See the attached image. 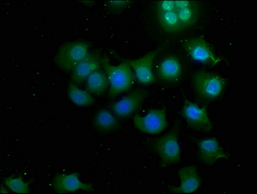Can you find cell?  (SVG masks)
Returning <instances> with one entry per match:
<instances>
[{
	"label": "cell",
	"instance_id": "cell-1",
	"mask_svg": "<svg viewBox=\"0 0 257 194\" xmlns=\"http://www.w3.org/2000/svg\"><path fill=\"white\" fill-rule=\"evenodd\" d=\"M203 13L201 2L194 0H161L155 2L153 14L164 33L177 35L197 24Z\"/></svg>",
	"mask_w": 257,
	"mask_h": 194
},
{
	"label": "cell",
	"instance_id": "cell-2",
	"mask_svg": "<svg viewBox=\"0 0 257 194\" xmlns=\"http://www.w3.org/2000/svg\"><path fill=\"white\" fill-rule=\"evenodd\" d=\"M121 60L122 62L117 65L110 64L105 58L101 60V65L109 80V96L111 99L128 91L136 78L130 64L125 59Z\"/></svg>",
	"mask_w": 257,
	"mask_h": 194
},
{
	"label": "cell",
	"instance_id": "cell-3",
	"mask_svg": "<svg viewBox=\"0 0 257 194\" xmlns=\"http://www.w3.org/2000/svg\"><path fill=\"white\" fill-rule=\"evenodd\" d=\"M89 47L87 42L80 40L65 43L58 49L54 60L58 68L69 73L89 55Z\"/></svg>",
	"mask_w": 257,
	"mask_h": 194
},
{
	"label": "cell",
	"instance_id": "cell-4",
	"mask_svg": "<svg viewBox=\"0 0 257 194\" xmlns=\"http://www.w3.org/2000/svg\"><path fill=\"white\" fill-rule=\"evenodd\" d=\"M151 145L161 158L162 164L170 166L177 164L181 158L179 143V123L176 122L172 129L163 136L153 140Z\"/></svg>",
	"mask_w": 257,
	"mask_h": 194
},
{
	"label": "cell",
	"instance_id": "cell-5",
	"mask_svg": "<svg viewBox=\"0 0 257 194\" xmlns=\"http://www.w3.org/2000/svg\"><path fill=\"white\" fill-rule=\"evenodd\" d=\"M194 91L202 100L214 101L222 93L225 80L222 76L211 72L199 70L193 74Z\"/></svg>",
	"mask_w": 257,
	"mask_h": 194
},
{
	"label": "cell",
	"instance_id": "cell-6",
	"mask_svg": "<svg viewBox=\"0 0 257 194\" xmlns=\"http://www.w3.org/2000/svg\"><path fill=\"white\" fill-rule=\"evenodd\" d=\"M182 47L189 57L195 62L216 66L222 58L214 53L210 45L202 37H192L182 40Z\"/></svg>",
	"mask_w": 257,
	"mask_h": 194
},
{
	"label": "cell",
	"instance_id": "cell-7",
	"mask_svg": "<svg viewBox=\"0 0 257 194\" xmlns=\"http://www.w3.org/2000/svg\"><path fill=\"white\" fill-rule=\"evenodd\" d=\"M182 116L189 127L198 132H209L213 130V122L209 118L206 107L185 99Z\"/></svg>",
	"mask_w": 257,
	"mask_h": 194
},
{
	"label": "cell",
	"instance_id": "cell-8",
	"mask_svg": "<svg viewBox=\"0 0 257 194\" xmlns=\"http://www.w3.org/2000/svg\"><path fill=\"white\" fill-rule=\"evenodd\" d=\"M135 127L144 134L158 135L168 127L166 108L150 110L145 116L136 115L134 118Z\"/></svg>",
	"mask_w": 257,
	"mask_h": 194
},
{
	"label": "cell",
	"instance_id": "cell-9",
	"mask_svg": "<svg viewBox=\"0 0 257 194\" xmlns=\"http://www.w3.org/2000/svg\"><path fill=\"white\" fill-rule=\"evenodd\" d=\"M162 49L163 46L160 47L137 59H125L132 67L135 78L139 83L148 85L156 82V77L153 73V63Z\"/></svg>",
	"mask_w": 257,
	"mask_h": 194
},
{
	"label": "cell",
	"instance_id": "cell-10",
	"mask_svg": "<svg viewBox=\"0 0 257 194\" xmlns=\"http://www.w3.org/2000/svg\"><path fill=\"white\" fill-rule=\"evenodd\" d=\"M148 94L145 89L135 90L128 95L112 104L110 107L112 112L119 118H127L141 107Z\"/></svg>",
	"mask_w": 257,
	"mask_h": 194
},
{
	"label": "cell",
	"instance_id": "cell-11",
	"mask_svg": "<svg viewBox=\"0 0 257 194\" xmlns=\"http://www.w3.org/2000/svg\"><path fill=\"white\" fill-rule=\"evenodd\" d=\"M52 186L57 193L75 192L79 190L91 192L94 190L91 184L82 182L78 173L75 172L56 175L52 182Z\"/></svg>",
	"mask_w": 257,
	"mask_h": 194
},
{
	"label": "cell",
	"instance_id": "cell-12",
	"mask_svg": "<svg viewBox=\"0 0 257 194\" xmlns=\"http://www.w3.org/2000/svg\"><path fill=\"white\" fill-rule=\"evenodd\" d=\"M197 153L198 160L207 166H213L220 159H228L227 153L215 137L198 141Z\"/></svg>",
	"mask_w": 257,
	"mask_h": 194
},
{
	"label": "cell",
	"instance_id": "cell-13",
	"mask_svg": "<svg viewBox=\"0 0 257 194\" xmlns=\"http://www.w3.org/2000/svg\"><path fill=\"white\" fill-rule=\"evenodd\" d=\"M100 53L98 52L90 53L89 55L81 62L72 71L71 82L76 85L82 84L94 72L98 71L101 66Z\"/></svg>",
	"mask_w": 257,
	"mask_h": 194
},
{
	"label": "cell",
	"instance_id": "cell-14",
	"mask_svg": "<svg viewBox=\"0 0 257 194\" xmlns=\"http://www.w3.org/2000/svg\"><path fill=\"white\" fill-rule=\"evenodd\" d=\"M156 71L158 77L162 82L175 83L182 75V65L179 58L168 56L157 64Z\"/></svg>",
	"mask_w": 257,
	"mask_h": 194
},
{
	"label": "cell",
	"instance_id": "cell-15",
	"mask_svg": "<svg viewBox=\"0 0 257 194\" xmlns=\"http://www.w3.org/2000/svg\"><path fill=\"white\" fill-rule=\"evenodd\" d=\"M177 173L180 180V186L171 188V192L191 193L195 192L199 188L201 180L198 175L197 167L185 166L180 168Z\"/></svg>",
	"mask_w": 257,
	"mask_h": 194
},
{
	"label": "cell",
	"instance_id": "cell-16",
	"mask_svg": "<svg viewBox=\"0 0 257 194\" xmlns=\"http://www.w3.org/2000/svg\"><path fill=\"white\" fill-rule=\"evenodd\" d=\"M118 122L113 113L106 109H101L96 113L93 118L94 128L102 134H107L118 127Z\"/></svg>",
	"mask_w": 257,
	"mask_h": 194
},
{
	"label": "cell",
	"instance_id": "cell-17",
	"mask_svg": "<svg viewBox=\"0 0 257 194\" xmlns=\"http://www.w3.org/2000/svg\"><path fill=\"white\" fill-rule=\"evenodd\" d=\"M67 96L71 102L79 107H91L95 103V99L90 92L80 89L72 82L67 86Z\"/></svg>",
	"mask_w": 257,
	"mask_h": 194
},
{
	"label": "cell",
	"instance_id": "cell-18",
	"mask_svg": "<svg viewBox=\"0 0 257 194\" xmlns=\"http://www.w3.org/2000/svg\"><path fill=\"white\" fill-rule=\"evenodd\" d=\"M109 85L107 74L99 70L87 79L86 91L95 95H101L107 91Z\"/></svg>",
	"mask_w": 257,
	"mask_h": 194
},
{
	"label": "cell",
	"instance_id": "cell-19",
	"mask_svg": "<svg viewBox=\"0 0 257 194\" xmlns=\"http://www.w3.org/2000/svg\"><path fill=\"white\" fill-rule=\"evenodd\" d=\"M4 184L13 192L27 194L30 193V188L27 182L21 177H9L4 180Z\"/></svg>",
	"mask_w": 257,
	"mask_h": 194
},
{
	"label": "cell",
	"instance_id": "cell-20",
	"mask_svg": "<svg viewBox=\"0 0 257 194\" xmlns=\"http://www.w3.org/2000/svg\"><path fill=\"white\" fill-rule=\"evenodd\" d=\"M130 1H110L109 2V8L110 10L113 11V12H117L124 10L126 8L128 4H130Z\"/></svg>",
	"mask_w": 257,
	"mask_h": 194
},
{
	"label": "cell",
	"instance_id": "cell-21",
	"mask_svg": "<svg viewBox=\"0 0 257 194\" xmlns=\"http://www.w3.org/2000/svg\"><path fill=\"white\" fill-rule=\"evenodd\" d=\"M10 189L8 188L5 185V186H3V185H2L1 186V193H10Z\"/></svg>",
	"mask_w": 257,
	"mask_h": 194
}]
</instances>
